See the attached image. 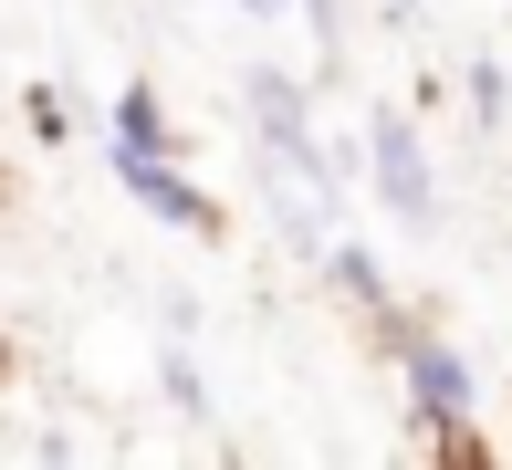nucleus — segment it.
<instances>
[{"mask_svg":"<svg viewBox=\"0 0 512 470\" xmlns=\"http://www.w3.org/2000/svg\"><path fill=\"white\" fill-rule=\"evenodd\" d=\"M387 11H398V21H408V11H418V0H387Z\"/></svg>","mask_w":512,"mask_h":470,"instance_id":"9d476101","label":"nucleus"},{"mask_svg":"<svg viewBox=\"0 0 512 470\" xmlns=\"http://www.w3.org/2000/svg\"><path fill=\"white\" fill-rule=\"evenodd\" d=\"M241 11H304L314 32H335V11H324V0H241Z\"/></svg>","mask_w":512,"mask_h":470,"instance_id":"1a4fd4ad","label":"nucleus"},{"mask_svg":"<svg viewBox=\"0 0 512 470\" xmlns=\"http://www.w3.org/2000/svg\"><path fill=\"white\" fill-rule=\"evenodd\" d=\"M387 335H398V366H408V397H418V418H429V429H450V418H471V366H460L450 345L429 335V324L387 314Z\"/></svg>","mask_w":512,"mask_h":470,"instance_id":"f257e3e1","label":"nucleus"},{"mask_svg":"<svg viewBox=\"0 0 512 470\" xmlns=\"http://www.w3.org/2000/svg\"><path fill=\"white\" fill-rule=\"evenodd\" d=\"M251 115H262L272 157H283L293 178H324V147H314V126H304V94H293L283 74H251Z\"/></svg>","mask_w":512,"mask_h":470,"instance_id":"20e7f679","label":"nucleus"},{"mask_svg":"<svg viewBox=\"0 0 512 470\" xmlns=\"http://www.w3.org/2000/svg\"><path fill=\"white\" fill-rule=\"evenodd\" d=\"M502 105H512V94H502V63H471V115L502 126Z\"/></svg>","mask_w":512,"mask_h":470,"instance_id":"0eeeda50","label":"nucleus"},{"mask_svg":"<svg viewBox=\"0 0 512 470\" xmlns=\"http://www.w3.org/2000/svg\"><path fill=\"white\" fill-rule=\"evenodd\" d=\"M366 147H377V168H366V178H377V199L387 209H398V220L408 230H429L439 220V188H429V157H418V136H408V115H366Z\"/></svg>","mask_w":512,"mask_h":470,"instance_id":"f03ea898","label":"nucleus"},{"mask_svg":"<svg viewBox=\"0 0 512 470\" xmlns=\"http://www.w3.org/2000/svg\"><path fill=\"white\" fill-rule=\"evenodd\" d=\"M115 147L178 157V147H168V115H157V94H147V84H126V94H115Z\"/></svg>","mask_w":512,"mask_h":470,"instance_id":"39448f33","label":"nucleus"},{"mask_svg":"<svg viewBox=\"0 0 512 470\" xmlns=\"http://www.w3.org/2000/svg\"><path fill=\"white\" fill-rule=\"evenodd\" d=\"M21 105H32V126H42V136H63V126H74V115H63V94H53V84H32V94H21Z\"/></svg>","mask_w":512,"mask_h":470,"instance_id":"6e6552de","label":"nucleus"},{"mask_svg":"<svg viewBox=\"0 0 512 470\" xmlns=\"http://www.w3.org/2000/svg\"><path fill=\"white\" fill-rule=\"evenodd\" d=\"M324 272H335V282H345V293H356V303H387V272L366 262L356 241H335V251H324Z\"/></svg>","mask_w":512,"mask_h":470,"instance_id":"423d86ee","label":"nucleus"},{"mask_svg":"<svg viewBox=\"0 0 512 470\" xmlns=\"http://www.w3.org/2000/svg\"><path fill=\"white\" fill-rule=\"evenodd\" d=\"M115 178H126V199H147L168 230H199V241H220V199H199V188L178 178L168 157H147V147H115Z\"/></svg>","mask_w":512,"mask_h":470,"instance_id":"7ed1b4c3","label":"nucleus"}]
</instances>
